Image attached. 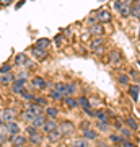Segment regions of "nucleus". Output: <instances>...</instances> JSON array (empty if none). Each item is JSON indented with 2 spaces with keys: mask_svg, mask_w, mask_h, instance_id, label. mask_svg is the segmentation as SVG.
<instances>
[{
  "mask_svg": "<svg viewBox=\"0 0 140 147\" xmlns=\"http://www.w3.org/2000/svg\"><path fill=\"white\" fill-rule=\"evenodd\" d=\"M77 101H78V106H80L83 111L88 110V108H91V105H90V98H86V96H80V98H77Z\"/></svg>",
  "mask_w": 140,
  "mask_h": 147,
  "instance_id": "19",
  "label": "nucleus"
},
{
  "mask_svg": "<svg viewBox=\"0 0 140 147\" xmlns=\"http://www.w3.org/2000/svg\"><path fill=\"white\" fill-rule=\"evenodd\" d=\"M13 0H0V7H8Z\"/></svg>",
  "mask_w": 140,
  "mask_h": 147,
  "instance_id": "44",
  "label": "nucleus"
},
{
  "mask_svg": "<svg viewBox=\"0 0 140 147\" xmlns=\"http://www.w3.org/2000/svg\"><path fill=\"white\" fill-rule=\"evenodd\" d=\"M62 101L65 103V106H67V108H77V106H78L77 98H73V96H65Z\"/></svg>",
  "mask_w": 140,
  "mask_h": 147,
  "instance_id": "23",
  "label": "nucleus"
},
{
  "mask_svg": "<svg viewBox=\"0 0 140 147\" xmlns=\"http://www.w3.org/2000/svg\"><path fill=\"white\" fill-rule=\"evenodd\" d=\"M49 44H51V41H49L47 38H39L36 41V47H41V49H47Z\"/></svg>",
  "mask_w": 140,
  "mask_h": 147,
  "instance_id": "27",
  "label": "nucleus"
},
{
  "mask_svg": "<svg viewBox=\"0 0 140 147\" xmlns=\"http://www.w3.org/2000/svg\"><path fill=\"white\" fill-rule=\"evenodd\" d=\"M2 75V80H0V84L3 85H11L13 82H15V75L11 72H7V74H0Z\"/></svg>",
  "mask_w": 140,
  "mask_h": 147,
  "instance_id": "17",
  "label": "nucleus"
},
{
  "mask_svg": "<svg viewBox=\"0 0 140 147\" xmlns=\"http://www.w3.org/2000/svg\"><path fill=\"white\" fill-rule=\"evenodd\" d=\"M122 147H135V144L130 142L129 139H124V141H122Z\"/></svg>",
  "mask_w": 140,
  "mask_h": 147,
  "instance_id": "42",
  "label": "nucleus"
},
{
  "mask_svg": "<svg viewBox=\"0 0 140 147\" xmlns=\"http://www.w3.org/2000/svg\"><path fill=\"white\" fill-rule=\"evenodd\" d=\"M31 53H33V56L36 59H41V61H44V59L47 57V49H41V47H33L31 49Z\"/></svg>",
  "mask_w": 140,
  "mask_h": 147,
  "instance_id": "15",
  "label": "nucleus"
},
{
  "mask_svg": "<svg viewBox=\"0 0 140 147\" xmlns=\"http://www.w3.org/2000/svg\"><path fill=\"white\" fill-rule=\"evenodd\" d=\"M109 141L113 142V144H122V136L121 134H109Z\"/></svg>",
  "mask_w": 140,
  "mask_h": 147,
  "instance_id": "34",
  "label": "nucleus"
},
{
  "mask_svg": "<svg viewBox=\"0 0 140 147\" xmlns=\"http://www.w3.org/2000/svg\"><path fill=\"white\" fill-rule=\"evenodd\" d=\"M119 134L122 136V139H130V137H132V129L124 126L122 129H119Z\"/></svg>",
  "mask_w": 140,
  "mask_h": 147,
  "instance_id": "33",
  "label": "nucleus"
},
{
  "mask_svg": "<svg viewBox=\"0 0 140 147\" xmlns=\"http://www.w3.org/2000/svg\"><path fill=\"white\" fill-rule=\"evenodd\" d=\"M57 127H59L57 121H56V119H49V118H47L46 124L42 126V132H44V134H49L51 131H54V129H57Z\"/></svg>",
  "mask_w": 140,
  "mask_h": 147,
  "instance_id": "13",
  "label": "nucleus"
},
{
  "mask_svg": "<svg viewBox=\"0 0 140 147\" xmlns=\"http://www.w3.org/2000/svg\"><path fill=\"white\" fill-rule=\"evenodd\" d=\"M46 136H47V141L51 142V144H56V142H59L64 137L62 132L59 131V127H57V129H54V131H51L49 134H46Z\"/></svg>",
  "mask_w": 140,
  "mask_h": 147,
  "instance_id": "10",
  "label": "nucleus"
},
{
  "mask_svg": "<svg viewBox=\"0 0 140 147\" xmlns=\"http://www.w3.org/2000/svg\"><path fill=\"white\" fill-rule=\"evenodd\" d=\"M15 64L16 65H26V64H28V56L23 54V53L16 54L15 56Z\"/></svg>",
  "mask_w": 140,
  "mask_h": 147,
  "instance_id": "21",
  "label": "nucleus"
},
{
  "mask_svg": "<svg viewBox=\"0 0 140 147\" xmlns=\"http://www.w3.org/2000/svg\"><path fill=\"white\" fill-rule=\"evenodd\" d=\"M125 126L129 127V129H132V131H137L139 129V123H137V119H135L134 116H129L125 119Z\"/></svg>",
  "mask_w": 140,
  "mask_h": 147,
  "instance_id": "18",
  "label": "nucleus"
},
{
  "mask_svg": "<svg viewBox=\"0 0 140 147\" xmlns=\"http://www.w3.org/2000/svg\"><path fill=\"white\" fill-rule=\"evenodd\" d=\"M122 2H124L125 5H130V7H132V5L135 3V0H122Z\"/></svg>",
  "mask_w": 140,
  "mask_h": 147,
  "instance_id": "46",
  "label": "nucleus"
},
{
  "mask_svg": "<svg viewBox=\"0 0 140 147\" xmlns=\"http://www.w3.org/2000/svg\"><path fill=\"white\" fill-rule=\"evenodd\" d=\"M88 31H90V34H93L94 38L104 36V28H103V25H101V23H94V25H90Z\"/></svg>",
  "mask_w": 140,
  "mask_h": 147,
  "instance_id": "7",
  "label": "nucleus"
},
{
  "mask_svg": "<svg viewBox=\"0 0 140 147\" xmlns=\"http://www.w3.org/2000/svg\"><path fill=\"white\" fill-rule=\"evenodd\" d=\"M16 113L18 111L15 108H5L2 111V118H3V123H10V121H15L16 119Z\"/></svg>",
  "mask_w": 140,
  "mask_h": 147,
  "instance_id": "5",
  "label": "nucleus"
},
{
  "mask_svg": "<svg viewBox=\"0 0 140 147\" xmlns=\"http://www.w3.org/2000/svg\"><path fill=\"white\" fill-rule=\"evenodd\" d=\"M129 80H130V77L127 74H119V75H117V82H119L121 85H125V87H127V85H129Z\"/></svg>",
  "mask_w": 140,
  "mask_h": 147,
  "instance_id": "32",
  "label": "nucleus"
},
{
  "mask_svg": "<svg viewBox=\"0 0 140 147\" xmlns=\"http://www.w3.org/2000/svg\"><path fill=\"white\" fill-rule=\"evenodd\" d=\"M3 127L8 136H15V134H20V126L16 121H10V123H3Z\"/></svg>",
  "mask_w": 140,
  "mask_h": 147,
  "instance_id": "3",
  "label": "nucleus"
},
{
  "mask_svg": "<svg viewBox=\"0 0 140 147\" xmlns=\"http://www.w3.org/2000/svg\"><path fill=\"white\" fill-rule=\"evenodd\" d=\"M0 80H2V75H0Z\"/></svg>",
  "mask_w": 140,
  "mask_h": 147,
  "instance_id": "50",
  "label": "nucleus"
},
{
  "mask_svg": "<svg viewBox=\"0 0 140 147\" xmlns=\"http://www.w3.org/2000/svg\"><path fill=\"white\" fill-rule=\"evenodd\" d=\"M42 139H44V134H42L41 131H36L34 134L28 136V142H31L33 146H39V144L42 142Z\"/></svg>",
  "mask_w": 140,
  "mask_h": 147,
  "instance_id": "12",
  "label": "nucleus"
},
{
  "mask_svg": "<svg viewBox=\"0 0 140 147\" xmlns=\"http://www.w3.org/2000/svg\"><path fill=\"white\" fill-rule=\"evenodd\" d=\"M26 142H28V137H25L23 134H15V136H10L11 147H23Z\"/></svg>",
  "mask_w": 140,
  "mask_h": 147,
  "instance_id": "2",
  "label": "nucleus"
},
{
  "mask_svg": "<svg viewBox=\"0 0 140 147\" xmlns=\"http://www.w3.org/2000/svg\"><path fill=\"white\" fill-rule=\"evenodd\" d=\"M23 3H25V2H23V0H21V2H18V3H16V10H18V8H20V7H23Z\"/></svg>",
  "mask_w": 140,
  "mask_h": 147,
  "instance_id": "47",
  "label": "nucleus"
},
{
  "mask_svg": "<svg viewBox=\"0 0 140 147\" xmlns=\"http://www.w3.org/2000/svg\"><path fill=\"white\" fill-rule=\"evenodd\" d=\"M31 85H33V88L44 92V90L47 88V80L42 79V77H39V75H36V77H33L31 79Z\"/></svg>",
  "mask_w": 140,
  "mask_h": 147,
  "instance_id": "1",
  "label": "nucleus"
},
{
  "mask_svg": "<svg viewBox=\"0 0 140 147\" xmlns=\"http://www.w3.org/2000/svg\"><path fill=\"white\" fill-rule=\"evenodd\" d=\"M73 123H70V121H62L60 124H59V131L62 132V136H70L73 132Z\"/></svg>",
  "mask_w": 140,
  "mask_h": 147,
  "instance_id": "6",
  "label": "nucleus"
},
{
  "mask_svg": "<svg viewBox=\"0 0 140 147\" xmlns=\"http://www.w3.org/2000/svg\"><path fill=\"white\" fill-rule=\"evenodd\" d=\"M130 15L140 20V0H139V2H135L134 5L130 7Z\"/></svg>",
  "mask_w": 140,
  "mask_h": 147,
  "instance_id": "24",
  "label": "nucleus"
},
{
  "mask_svg": "<svg viewBox=\"0 0 140 147\" xmlns=\"http://www.w3.org/2000/svg\"><path fill=\"white\" fill-rule=\"evenodd\" d=\"M7 72H11V64H3L0 67V74H7Z\"/></svg>",
  "mask_w": 140,
  "mask_h": 147,
  "instance_id": "39",
  "label": "nucleus"
},
{
  "mask_svg": "<svg viewBox=\"0 0 140 147\" xmlns=\"http://www.w3.org/2000/svg\"><path fill=\"white\" fill-rule=\"evenodd\" d=\"M104 44V39H103V36L101 38H94L93 41H91V44H90V47H91V51H93L94 47H98V46H103Z\"/></svg>",
  "mask_w": 140,
  "mask_h": 147,
  "instance_id": "35",
  "label": "nucleus"
},
{
  "mask_svg": "<svg viewBox=\"0 0 140 147\" xmlns=\"http://www.w3.org/2000/svg\"><path fill=\"white\" fill-rule=\"evenodd\" d=\"M46 121H47L46 115H39V116H36V118L31 121V126L36 127V129H42V126L46 124Z\"/></svg>",
  "mask_w": 140,
  "mask_h": 147,
  "instance_id": "11",
  "label": "nucleus"
},
{
  "mask_svg": "<svg viewBox=\"0 0 140 147\" xmlns=\"http://www.w3.org/2000/svg\"><path fill=\"white\" fill-rule=\"evenodd\" d=\"M139 93H140V88L137 87V85H132V87H129V95L132 100H139Z\"/></svg>",
  "mask_w": 140,
  "mask_h": 147,
  "instance_id": "25",
  "label": "nucleus"
},
{
  "mask_svg": "<svg viewBox=\"0 0 140 147\" xmlns=\"http://www.w3.org/2000/svg\"><path fill=\"white\" fill-rule=\"evenodd\" d=\"M96 18H98V23H109V21L113 20V15H111V11L108 10H99L98 13H96Z\"/></svg>",
  "mask_w": 140,
  "mask_h": 147,
  "instance_id": "8",
  "label": "nucleus"
},
{
  "mask_svg": "<svg viewBox=\"0 0 140 147\" xmlns=\"http://www.w3.org/2000/svg\"><path fill=\"white\" fill-rule=\"evenodd\" d=\"M33 103H38V105H41V106H47V100L44 96H36V100L33 101Z\"/></svg>",
  "mask_w": 140,
  "mask_h": 147,
  "instance_id": "37",
  "label": "nucleus"
},
{
  "mask_svg": "<svg viewBox=\"0 0 140 147\" xmlns=\"http://www.w3.org/2000/svg\"><path fill=\"white\" fill-rule=\"evenodd\" d=\"M34 118H36V115H34V113H31V111L28 110V108L23 111V119H25L26 123H29V124H31V121L34 119Z\"/></svg>",
  "mask_w": 140,
  "mask_h": 147,
  "instance_id": "30",
  "label": "nucleus"
},
{
  "mask_svg": "<svg viewBox=\"0 0 140 147\" xmlns=\"http://www.w3.org/2000/svg\"><path fill=\"white\" fill-rule=\"evenodd\" d=\"M49 96H51V100H54V101H62V100H64V95L59 93L56 88L51 90V95H49Z\"/></svg>",
  "mask_w": 140,
  "mask_h": 147,
  "instance_id": "31",
  "label": "nucleus"
},
{
  "mask_svg": "<svg viewBox=\"0 0 140 147\" xmlns=\"http://www.w3.org/2000/svg\"><path fill=\"white\" fill-rule=\"evenodd\" d=\"M36 131H39V129H36V127H33L31 124H29V126L26 127V134H28V136H31V134H34Z\"/></svg>",
  "mask_w": 140,
  "mask_h": 147,
  "instance_id": "41",
  "label": "nucleus"
},
{
  "mask_svg": "<svg viewBox=\"0 0 140 147\" xmlns=\"http://www.w3.org/2000/svg\"><path fill=\"white\" fill-rule=\"evenodd\" d=\"M18 79L26 80V79H28V72H25V70H23V72H20V74H18Z\"/></svg>",
  "mask_w": 140,
  "mask_h": 147,
  "instance_id": "43",
  "label": "nucleus"
},
{
  "mask_svg": "<svg viewBox=\"0 0 140 147\" xmlns=\"http://www.w3.org/2000/svg\"><path fill=\"white\" fill-rule=\"evenodd\" d=\"M0 126H3V118H2V110H0Z\"/></svg>",
  "mask_w": 140,
  "mask_h": 147,
  "instance_id": "48",
  "label": "nucleus"
},
{
  "mask_svg": "<svg viewBox=\"0 0 140 147\" xmlns=\"http://www.w3.org/2000/svg\"><path fill=\"white\" fill-rule=\"evenodd\" d=\"M83 131V136L86 141H96L98 139V134H96V131L94 129H91V127H86V129H82Z\"/></svg>",
  "mask_w": 140,
  "mask_h": 147,
  "instance_id": "14",
  "label": "nucleus"
},
{
  "mask_svg": "<svg viewBox=\"0 0 140 147\" xmlns=\"http://www.w3.org/2000/svg\"><path fill=\"white\" fill-rule=\"evenodd\" d=\"M109 121H96V129L101 132H109Z\"/></svg>",
  "mask_w": 140,
  "mask_h": 147,
  "instance_id": "22",
  "label": "nucleus"
},
{
  "mask_svg": "<svg viewBox=\"0 0 140 147\" xmlns=\"http://www.w3.org/2000/svg\"><path fill=\"white\" fill-rule=\"evenodd\" d=\"M98 121H109V115H108V111H104V110H98L96 111V116H94Z\"/></svg>",
  "mask_w": 140,
  "mask_h": 147,
  "instance_id": "29",
  "label": "nucleus"
},
{
  "mask_svg": "<svg viewBox=\"0 0 140 147\" xmlns=\"http://www.w3.org/2000/svg\"><path fill=\"white\" fill-rule=\"evenodd\" d=\"M129 77H130V79H134V80H139L140 79V72H137V70L132 69V70L129 72Z\"/></svg>",
  "mask_w": 140,
  "mask_h": 147,
  "instance_id": "40",
  "label": "nucleus"
},
{
  "mask_svg": "<svg viewBox=\"0 0 140 147\" xmlns=\"http://www.w3.org/2000/svg\"><path fill=\"white\" fill-rule=\"evenodd\" d=\"M119 13L122 16H129L130 15V5H125L124 2H122V7L119 8Z\"/></svg>",
  "mask_w": 140,
  "mask_h": 147,
  "instance_id": "36",
  "label": "nucleus"
},
{
  "mask_svg": "<svg viewBox=\"0 0 140 147\" xmlns=\"http://www.w3.org/2000/svg\"><path fill=\"white\" fill-rule=\"evenodd\" d=\"M20 96H21V98H23L25 101H31V103H33L34 100H36V95L31 93V92H28V90H25V92H23V93H21Z\"/></svg>",
  "mask_w": 140,
  "mask_h": 147,
  "instance_id": "26",
  "label": "nucleus"
},
{
  "mask_svg": "<svg viewBox=\"0 0 140 147\" xmlns=\"http://www.w3.org/2000/svg\"><path fill=\"white\" fill-rule=\"evenodd\" d=\"M72 147H88V141L85 139V137H77V139H73L72 144H70Z\"/></svg>",
  "mask_w": 140,
  "mask_h": 147,
  "instance_id": "20",
  "label": "nucleus"
},
{
  "mask_svg": "<svg viewBox=\"0 0 140 147\" xmlns=\"http://www.w3.org/2000/svg\"><path fill=\"white\" fill-rule=\"evenodd\" d=\"M121 7H122V0H116V2H114V8H116L117 11H119Z\"/></svg>",
  "mask_w": 140,
  "mask_h": 147,
  "instance_id": "45",
  "label": "nucleus"
},
{
  "mask_svg": "<svg viewBox=\"0 0 140 147\" xmlns=\"http://www.w3.org/2000/svg\"><path fill=\"white\" fill-rule=\"evenodd\" d=\"M44 147H52V146H44Z\"/></svg>",
  "mask_w": 140,
  "mask_h": 147,
  "instance_id": "49",
  "label": "nucleus"
},
{
  "mask_svg": "<svg viewBox=\"0 0 140 147\" xmlns=\"http://www.w3.org/2000/svg\"><path fill=\"white\" fill-rule=\"evenodd\" d=\"M124 124H125V121H122L121 118H116V123H114V127L119 131V129H122L124 127Z\"/></svg>",
  "mask_w": 140,
  "mask_h": 147,
  "instance_id": "38",
  "label": "nucleus"
},
{
  "mask_svg": "<svg viewBox=\"0 0 140 147\" xmlns=\"http://www.w3.org/2000/svg\"><path fill=\"white\" fill-rule=\"evenodd\" d=\"M44 115H46L49 119H57L59 110L56 108V106H46V110H44Z\"/></svg>",
  "mask_w": 140,
  "mask_h": 147,
  "instance_id": "16",
  "label": "nucleus"
},
{
  "mask_svg": "<svg viewBox=\"0 0 140 147\" xmlns=\"http://www.w3.org/2000/svg\"><path fill=\"white\" fill-rule=\"evenodd\" d=\"M25 84H26V80H21V79H15V82L11 84V92L15 95H21L23 92L26 90V87H25Z\"/></svg>",
  "mask_w": 140,
  "mask_h": 147,
  "instance_id": "4",
  "label": "nucleus"
},
{
  "mask_svg": "<svg viewBox=\"0 0 140 147\" xmlns=\"http://www.w3.org/2000/svg\"><path fill=\"white\" fill-rule=\"evenodd\" d=\"M54 88L57 90L59 93H62V95H64V98L67 96V84H62V82H59V84L54 85Z\"/></svg>",
  "mask_w": 140,
  "mask_h": 147,
  "instance_id": "28",
  "label": "nucleus"
},
{
  "mask_svg": "<svg viewBox=\"0 0 140 147\" xmlns=\"http://www.w3.org/2000/svg\"><path fill=\"white\" fill-rule=\"evenodd\" d=\"M109 64H113V65H121L122 64V54L119 51H111L109 53Z\"/></svg>",
  "mask_w": 140,
  "mask_h": 147,
  "instance_id": "9",
  "label": "nucleus"
}]
</instances>
